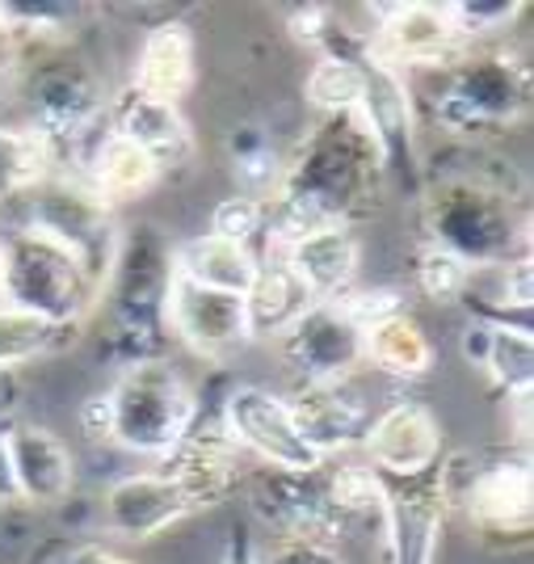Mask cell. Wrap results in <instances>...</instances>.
<instances>
[{"mask_svg":"<svg viewBox=\"0 0 534 564\" xmlns=\"http://www.w3.org/2000/svg\"><path fill=\"white\" fill-rule=\"evenodd\" d=\"M459 304L471 312L480 325H513L531 329L534 307V261L531 253L513 261H492V265H471Z\"/></svg>","mask_w":534,"mask_h":564,"instance_id":"cb8c5ba5","label":"cell"},{"mask_svg":"<svg viewBox=\"0 0 534 564\" xmlns=\"http://www.w3.org/2000/svg\"><path fill=\"white\" fill-rule=\"evenodd\" d=\"M421 245L442 249L464 265H492L531 253V212L510 161L467 148L421 182Z\"/></svg>","mask_w":534,"mask_h":564,"instance_id":"6da1fadb","label":"cell"},{"mask_svg":"<svg viewBox=\"0 0 534 564\" xmlns=\"http://www.w3.org/2000/svg\"><path fill=\"white\" fill-rule=\"evenodd\" d=\"M349 118L374 143L383 173L404 186H417V94L408 76H400L395 68L379 64L371 51H362V101Z\"/></svg>","mask_w":534,"mask_h":564,"instance_id":"8fae6325","label":"cell"},{"mask_svg":"<svg viewBox=\"0 0 534 564\" xmlns=\"http://www.w3.org/2000/svg\"><path fill=\"white\" fill-rule=\"evenodd\" d=\"M219 422L228 430L240 455L257 468L274 471H316L325 459L303 443L291 400L261 388V383H236L219 404Z\"/></svg>","mask_w":534,"mask_h":564,"instance_id":"30bf717a","label":"cell"},{"mask_svg":"<svg viewBox=\"0 0 534 564\" xmlns=\"http://www.w3.org/2000/svg\"><path fill=\"white\" fill-rule=\"evenodd\" d=\"M328 304L337 307L346 321H353L358 329H371L379 321H388V316H400V312H408L404 304V295H400V286H349L341 291L337 300H328Z\"/></svg>","mask_w":534,"mask_h":564,"instance_id":"f35d334b","label":"cell"},{"mask_svg":"<svg viewBox=\"0 0 534 564\" xmlns=\"http://www.w3.org/2000/svg\"><path fill=\"white\" fill-rule=\"evenodd\" d=\"M320 480H325V494L333 514L341 518L346 535L353 527H383V510H388V480L367 464V459H328L320 468Z\"/></svg>","mask_w":534,"mask_h":564,"instance_id":"4dcf8cb0","label":"cell"},{"mask_svg":"<svg viewBox=\"0 0 534 564\" xmlns=\"http://www.w3.org/2000/svg\"><path fill=\"white\" fill-rule=\"evenodd\" d=\"M156 468L168 471L186 489L189 501L198 506V514L232 501L240 494V485L249 480L244 476V455L228 438V430L219 422V409L198 413V422L189 425L186 438L173 447V455H164Z\"/></svg>","mask_w":534,"mask_h":564,"instance_id":"9a60e30c","label":"cell"},{"mask_svg":"<svg viewBox=\"0 0 534 564\" xmlns=\"http://www.w3.org/2000/svg\"><path fill=\"white\" fill-rule=\"evenodd\" d=\"M467 274H471V265H464V261L450 258V253H442V249L421 245L417 286L425 300H434V304H459V295H464V286H467Z\"/></svg>","mask_w":534,"mask_h":564,"instance_id":"74e56055","label":"cell"},{"mask_svg":"<svg viewBox=\"0 0 534 564\" xmlns=\"http://www.w3.org/2000/svg\"><path fill=\"white\" fill-rule=\"evenodd\" d=\"M379 64L395 68L400 76L408 72H442L455 59H464L467 43L450 22L446 4H429V0H408V4H388L374 18V34L367 43Z\"/></svg>","mask_w":534,"mask_h":564,"instance_id":"7c38bea8","label":"cell"},{"mask_svg":"<svg viewBox=\"0 0 534 564\" xmlns=\"http://www.w3.org/2000/svg\"><path fill=\"white\" fill-rule=\"evenodd\" d=\"M13 400H18V383H13V376H9V371H0V417H9Z\"/></svg>","mask_w":534,"mask_h":564,"instance_id":"c3c4849f","label":"cell"},{"mask_svg":"<svg viewBox=\"0 0 534 564\" xmlns=\"http://www.w3.org/2000/svg\"><path fill=\"white\" fill-rule=\"evenodd\" d=\"M320 468L316 471L261 468L253 480H244L257 522L274 540H312V543H333V547L346 540L341 518L333 514V506H328Z\"/></svg>","mask_w":534,"mask_h":564,"instance_id":"4fadbf2b","label":"cell"},{"mask_svg":"<svg viewBox=\"0 0 534 564\" xmlns=\"http://www.w3.org/2000/svg\"><path fill=\"white\" fill-rule=\"evenodd\" d=\"M464 354L471 367L510 400H526L534 388V329L513 325H480L471 321L464 333Z\"/></svg>","mask_w":534,"mask_h":564,"instance_id":"484cf974","label":"cell"},{"mask_svg":"<svg viewBox=\"0 0 534 564\" xmlns=\"http://www.w3.org/2000/svg\"><path fill=\"white\" fill-rule=\"evenodd\" d=\"M274 346L282 354V367L295 376L299 388L353 379L362 367V329L333 304L307 307Z\"/></svg>","mask_w":534,"mask_h":564,"instance_id":"5bb4252c","label":"cell"},{"mask_svg":"<svg viewBox=\"0 0 534 564\" xmlns=\"http://www.w3.org/2000/svg\"><path fill=\"white\" fill-rule=\"evenodd\" d=\"M59 564H135V561H127L122 552L106 547V543H76V547H68L59 556Z\"/></svg>","mask_w":534,"mask_h":564,"instance_id":"ee69618b","label":"cell"},{"mask_svg":"<svg viewBox=\"0 0 534 564\" xmlns=\"http://www.w3.org/2000/svg\"><path fill=\"white\" fill-rule=\"evenodd\" d=\"M85 9L68 0H4L0 4V34L13 43V51H51L68 43L80 30Z\"/></svg>","mask_w":534,"mask_h":564,"instance_id":"1f68e13d","label":"cell"},{"mask_svg":"<svg viewBox=\"0 0 534 564\" xmlns=\"http://www.w3.org/2000/svg\"><path fill=\"white\" fill-rule=\"evenodd\" d=\"M303 101L320 118H349L362 101V51H325L303 76Z\"/></svg>","mask_w":534,"mask_h":564,"instance_id":"836d02e7","label":"cell"},{"mask_svg":"<svg viewBox=\"0 0 534 564\" xmlns=\"http://www.w3.org/2000/svg\"><path fill=\"white\" fill-rule=\"evenodd\" d=\"M18 76H22V55H18L13 43L0 34V94H4L9 85H18Z\"/></svg>","mask_w":534,"mask_h":564,"instance_id":"bcb514c9","label":"cell"},{"mask_svg":"<svg viewBox=\"0 0 534 564\" xmlns=\"http://www.w3.org/2000/svg\"><path fill=\"white\" fill-rule=\"evenodd\" d=\"M362 459L383 480H421L442 464V422L421 400H395L374 413Z\"/></svg>","mask_w":534,"mask_h":564,"instance_id":"2e32d148","label":"cell"},{"mask_svg":"<svg viewBox=\"0 0 534 564\" xmlns=\"http://www.w3.org/2000/svg\"><path fill=\"white\" fill-rule=\"evenodd\" d=\"M164 321H168V341L186 346L198 358H228L253 341L249 312H244L240 295L207 291V286H194L186 279H173Z\"/></svg>","mask_w":534,"mask_h":564,"instance_id":"d6986e66","label":"cell"},{"mask_svg":"<svg viewBox=\"0 0 534 564\" xmlns=\"http://www.w3.org/2000/svg\"><path fill=\"white\" fill-rule=\"evenodd\" d=\"M0 304H4V245H0Z\"/></svg>","mask_w":534,"mask_h":564,"instance_id":"681fc988","label":"cell"},{"mask_svg":"<svg viewBox=\"0 0 534 564\" xmlns=\"http://www.w3.org/2000/svg\"><path fill=\"white\" fill-rule=\"evenodd\" d=\"M0 245H4V304L43 316L51 325L89 329L101 286L80 261L25 228H9Z\"/></svg>","mask_w":534,"mask_h":564,"instance_id":"9c48e42d","label":"cell"},{"mask_svg":"<svg viewBox=\"0 0 534 564\" xmlns=\"http://www.w3.org/2000/svg\"><path fill=\"white\" fill-rule=\"evenodd\" d=\"M106 131H115L118 140L143 148L156 165L168 173L173 165H189L194 161V127L182 106L148 97L140 89H122L106 110Z\"/></svg>","mask_w":534,"mask_h":564,"instance_id":"7402d4cb","label":"cell"},{"mask_svg":"<svg viewBox=\"0 0 534 564\" xmlns=\"http://www.w3.org/2000/svg\"><path fill=\"white\" fill-rule=\"evenodd\" d=\"M80 425H85L89 443H110V400H106V392L80 404Z\"/></svg>","mask_w":534,"mask_h":564,"instance_id":"7bdbcfd3","label":"cell"},{"mask_svg":"<svg viewBox=\"0 0 534 564\" xmlns=\"http://www.w3.org/2000/svg\"><path fill=\"white\" fill-rule=\"evenodd\" d=\"M47 564H59V561H47Z\"/></svg>","mask_w":534,"mask_h":564,"instance_id":"f907efd6","label":"cell"},{"mask_svg":"<svg viewBox=\"0 0 534 564\" xmlns=\"http://www.w3.org/2000/svg\"><path fill=\"white\" fill-rule=\"evenodd\" d=\"M59 173L55 152L25 122H0V203L9 207L30 186Z\"/></svg>","mask_w":534,"mask_h":564,"instance_id":"e575fe53","label":"cell"},{"mask_svg":"<svg viewBox=\"0 0 534 564\" xmlns=\"http://www.w3.org/2000/svg\"><path fill=\"white\" fill-rule=\"evenodd\" d=\"M80 177H85L110 207H118V203H127V198L152 194V186L164 177V169L156 165L143 148L118 140L115 131H106V135L94 143V152L85 156Z\"/></svg>","mask_w":534,"mask_h":564,"instance_id":"f546056e","label":"cell"},{"mask_svg":"<svg viewBox=\"0 0 534 564\" xmlns=\"http://www.w3.org/2000/svg\"><path fill=\"white\" fill-rule=\"evenodd\" d=\"M219 564H257V543L249 540V535H232Z\"/></svg>","mask_w":534,"mask_h":564,"instance_id":"7dc6e473","label":"cell"},{"mask_svg":"<svg viewBox=\"0 0 534 564\" xmlns=\"http://www.w3.org/2000/svg\"><path fill=\"white\" fill-rule=\"evenodd\" d=\"M101 514H106V527L118 540L152 543L161 540L164 531H173L177 522L198 514V506L189 501V494L168 471L152 468L118 476L115 485L101 494Z\"/></svg>","mask_w":534,"mask_h":564,"instance_id":"ac0fdd59","label":"cell"},{"mask_svg":"<svg viewBox=\"0 0 534 564\" xmlns=\"http://www.w3.org/2000/svg\"><path fill=\"white\" fill-rule=\"evenodd\" d=\"M446 9H450V22H455V30H459V39H464L467 47L492 43L497 34H505L526 13L522 0H455Z\"/></svg>","mask_w":534,"mask_h":564,"instance_id":"8d00e7d4","label":"cell"},{"mask_svg":"<svg viewBox=\"0 0 534 564\" xmlns=\"http://www.w3.org/2000/svg\"><path fill=\"white\" fill-rule=\"evenodd\" d=\"M438 489L450 514H464L471 531L488 547H522L534 527V471L526 451L488 455V451H459L442 459Z\"/></svg>","mask_w":534,"mask_h":564,"instance_id":"5b68a950","label":"cell"},{"mask_svg":"<svg viewBox=\"0 0 534 564\" xmlns=\"http://www.w3.org/2000/svg\"><path fill=\"white\" fill-rule=\"evenodd\" d=\"M85 337V329H68V325H51L43 316H30L22 307L0 304V371H18L25 362H39L51 354L72 350Z\"/></svg>","mask_w":534,"mask_h":564,"instance_id":"d6a6232c","label":"cell"},{"mask_svg":"<svg viewBox=\"0 0 534 564\" xmlns=\"http://www.w3.org/2000/svg\"><path fill=\"white\" fill-rule=\"evenodd\" d=\"M257 564H346L333 543L312 540H270L257 547Z\"/></svg>","mask_w":534,"mask_h":564,"instance_id":"b9f144b4","label":"cell"},{"mask_svg":"<svg viewBox=\"0 0 534 564\" xmlns=\"http://www.w3.org/2000/svg\"><path fill=\"white\" fill-rule=\"evenodd\" d=\"M307 307H316V300L295 279V270L286 265V258L274 253V249H257V279L249 286V295H244L253 341H279Z\"/></svg>","mask_w":534,"mask_h":564,"instance_id":"4316f807","label":"cell"},{"mask_svg":"<svg viewBox=\"0 0 534 564\" xmlns=\"http://www.w3.org/2000/svg\"><path fill=\"white\" fill-rule=\"evenodd\" d=\"M429 76L425 115L464 148H480L531 118V64L513 47H471L464 59Z\"/></svg>","mask_w":534,"mask_h":564,"instance_id":"277c9868","label":"cell"},{"mask_svg":"<svg viewBox=\"0 0 534 564\" xmlns=\"http://www.w3.org/2000/svg\"><path fill=\"white\" fill-rule=\"evenodd\" d=\"M9 464H13V485L22 506L51 510L64 506L76 489V459L72 447L39 422H18L9 417Z\"/></svg>","mask_w":534,"mask_h":564,"instance_id":"44dd1931","label":"cell"},{"mask_svg":"<svg viewBox=\"0 0 534 564\" xmlns=\"http://www.w3.org/2000/svg\"><path fill=\"white\" fill-rule=\"evenodd\" d=\"M22 89L25 127L55 152L59 173H72L76 152H94V143L106 135V110L110 101L101 94V80L80 59H47L39 68L18 76ZM80 156V169H85Z\"/></svg>","mask_w":534,"mask_h":564,"instance_id":"ba28073f","label":"cell"},{"mask_svg":"<svg viewBox=\"0 0 534 564\" xmlns=\"http://www.w3.org/2000/svg\"><path fill=\"white\" fill-rule=\"evenodd\" d=\"M274 249V245H265ZM274 253L286 258V265L295 270V279L307 286V295L316 304L337 300L341 291H349L358 282V265H362V249L353 228H328V232L299 236L291 245H279Z\"/></svg>","mask_w":534,"mask_h":564,"instance_id":"603a6c76","label":"cell"},{"mask_svg":"<svg viewBox=\"0 0 534 564\" xmlns=\"http://www.w3.org/2000/svg\"><path fill=\"white\" fill-rule=\"evenodd\" d=\"M9 417H0V510H13L22 506L18 497V485H13V464H9Z\"/></svg>","mask_w":534,"mask_h":564,"instance_id":"f6af8a7d","label":"cell"},{"mask_svg":"<svg viewBox=\"0 0 534 564\" xmlns=\"http://www.w3.org/2000/svg\"><path fill=\"white\" fill-rule=\"evenodd\" d=\"M228 156H232V177H236V194H249L257 203H270V194L279 186V148L270 143V135L257 127V122H244L240 131L228 143Z\"/></svg>","mask_w":534,"mask_h":564,"instance_id":"d590c367","label":"cell"},{"mask_svg":"<svg viewBox=\"0 0 534 564\" xmlns=\"http://www.w3.org/2000/svg\"><path fill=\"white\" fill-rule=\"evenodd\" d=\"M106 400H110V447L156 464L173 455V447L203 413L194 383L182 376L173 358L122 367Z\"/></svg>","mask_w":534,"mask_h":564,"instance_id":"8992f818","label":"cell"},{"mask_svg":"<svg viewBox=\"0 0 534 564\" xmlns=\"http://www.w3.org/2000/svg\"><path fill=\"white\" fill-rule=\"evenodd\" d=\"M438 362V350H434V337L425 333L413 312H400V316H388L371 329H362V367H374L379 376L388 379H413L429 376Z\"/></svg>","mask_w":534,"mask_h":564,"instance_id":"f1b7e54d","label":"cell"},{"mask_svg":"<svg viewBox=\"0 0 534 564\" xmlns=\"http://www.w3.org/2000/svg\"><path fill=\"white\" fill-rule=\"evenodd\" d=\"M173 240L156 224L122 228L110 274L101 282L97 316L101 354L122 367L168 358V291H173Z\"/></svg>","mask_w":534,"mask_h":564,"instance_id":"3957f363","label":"cell"},{"mask_svg":"<svg viewBox=\"0 0 534 564\" xmlns=\"http://www.w3.org/2000/svg\"><path fill=\"white\" fill-rule=\"evenodd\" d=\"M286 30H291V39H295L299 47H312L316 55H325V51L337 43V9H328V4L295 9Z\"/></svg>","mask_w":534,"mask_h":564,"instance_id":"60d3db41","label":"cell"},{"mask_svg":"<svg viewBox=\"0 0 534 564\" xmlns=\"http://www.w3.org/2000/svg\"><path fill=\"white\" fill-rule=\"evenodd\" d=\"M291 400V413L299 425L303 443L316 451L320 459H346L353 451H362L367 434H371L374 409L367 392L353 379H337V383H316V388H299Z\"/></svg>","mask_w":534,"mask_h":564,"instance_id":"ffe728a7","label":"cell"},{"mask_svg":"<svg viewBox=\"0 0 534 564\" xmlns=\"http://www.w3.org/2000/svg\"><path fill=\"white\" fill-rule=\"evenodd\" d=\"M9 212H13V228L59 245L68 258H76L94 274L97 286L106 282L122 240V224H118V207H110L80 173H51L47 182L13 198Z\"/></svg>","mask_w":534,"mask_h":564,"instance_id":"52a82bcc","label":"cell"},{"mask_svg":"<svg viewBox=\"0 0 534 564\" xmlns=\"http://www.w3.org/2000/svg\"><path fill=\"white\" fill-rule=\"evenodd\" d=\"M173 274L207 286V291H224V295H249L257 279V249L236 245L224 236H189L182 245H173Z\"/></svg>","mask_w":534,"mask_h":564,"instance_id":"83f0119b","label":"cell"},{"mask_svg":"<svg viewBox=\"0 0 534 564\" xmlns=\"http://www.w3.org/2000/svg\"><path fill=\"white\" fill-rule=\"evenodd\" d=\"M210 236H224V240L257 249V236H265V203H257L249 194H228L210 212Z\"/></svg>","mask_w":534,"mask_h":564,"instance_id":"ab89813d","label":"cell"},{"mask_svg":"<svg viewBox=\"0 0 534 564\" xmlns=\"http://www.w3.org/2000/svg\"><path fill=\"white\" fill-rule=\"evenodd\" d=\"M383 161L353 118H325L291 161H282L279 186L265 203V245H291L299 236L349 228L371 207L383 182Z\"/></svg>","mask_w":534,"mask_h":564,"instance_id":"7a4b0ae2","label":"cell"},{"mask_svg":"<svg viewBox=\"0 0 534 564\" xmlns=\"http://www.w3.org/2000/svg\"><path fill=\"white\" fill-rule=\"evenodd\" d=\"M446 518L450 510L434 471L421 480H388V510L379 527L383 564H438Z\"/></svg>","mask_w":534,"mask_h":564,"instance_id":"e0dca14e","label":"cell"},{"mask_svg":"<svg viewBox=\"0 0 534 564\" xmlns=\"http://www.w3.org/2000/svg\"><path fill=\"white\" fill-rule=\"evenodd\" d=\"M194 80H198L194 30H189L186 22H156L143 34L131 89L182 106V97L194 89Z\"/></svg>","mask_w":534,"mask_h":564,"instance_id":"d4e9b609","label":"cell"}]
</instances>
